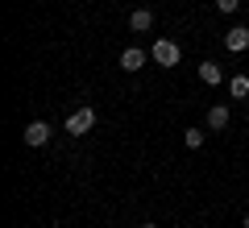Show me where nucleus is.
Listing matches in <instances>:
<instances>
[{"label":"nucleus","instance_id":"nucleus-1","mask_svg":"<svg viewBox=\"0 0 249 228\" xmlns=\"http://www.w3.org/2000/svg\"><path fill=\"white\" fill-rule=\"evenodd\" d=\"M91 124H96V108H75V112L67 116V133H71V137L91 133Z\"/></svg>","mask_w":249,"mask_h":228},{"label":"nucleus","instance_id":"nucleus-2","mask_svg":"<svg viewBox=\"0 0 249 228\" xmlns=\"http://www.w3.org/2000/svg\"><path fill=\"white\" fill-rule=\"evenodd\" d=\"M150 58L158 62V67H178V46L166 42V37H158V42H154V50H150Z\"/></svg>","mask_w":249,"mask_h":228},{"label":"nucleus","instance_id":"nucleus-3","mask_svg":"<svg viewBox=\"0 0 249 228\" xmlns=\"http://www.w3.org/2000/svg\"><path fill=\"white\" fill-rule=\"evenodd\" d=\"M50 141V124L46 121H29L25 124V145H46Z\"/></svg>","mask_w":249,"mask_h":228},{"label":"nucleus","instance_id":"nucleus-4","mask_svg":"<svg viewBox=\"0 0 249 228\" xmlns=\"http://www.w3.org/2000/svg\"><path fill=\"white\" fill-rule=\"evenodd\" d=\"M224 46H229L232 54H241V50H249V29H245V25H232L229 34H224Z\"/></svg>","mask_w":249,"mask_h":228},{"label":"nucleus","instance_id":"nucleus-5","mask_svg":"<svg viewBox=\"0 0 249 228\" xmlns=\"http://www.w3.org/2000/svg\"><path fill=\"white\" fill-rule=\"evenodd\" d=\"M145 58H150L145 50H137V46H129V50L121 54V67L129 70V75H133V70H142V67H145Z\"/></svg>","mask_w":249,"mask_h":228},{"label":"nucleus","instance_id":"nucleus-6","mask_svg":"<svg viewBox=\"0 0 249 228\" xmlns=\"http://www.w3.org/2000/svg\"><path fill=\"white\" fill-rule=\"evenodd\" d=\"M129 29H133V34H150V29H154V13H150V9H133Z\"/></svg>","mask_w":249,"mask_h":228},{"label":"nucleus","instance_id":"nucleus-7","mask_svg":"<svg viewBox=\"0 0 249 228\" xmlns=\"http://www.w3.org/2000/svg\"><path fill=\"white\" fill-rule=\"evenodd\" d=\"M199 79H204V83H212V88H216V83L224 79V70H220V62H199Z\"/></svg>","mask_w":249,"mask_h":228},{"label":"nucleus","instance_id":"nucleus-8","mask_svg":"<svg viewBox=\"0 0 249 228\" xmlns=\"http://www.w3.org/2000/svg\"><path fill=\"white\" fill-rule=\"evenodd\" d=\"M224 124H229V108L212 104V108H208V129H224Z\"/></svg>","mask_w":249,"mask_h":228},{"label":"nucleus","instance_id":"nucleus-9","mask_svg":"<svg viewBox=\"0 0 249 228\" xmlns=\"http://www.w3.org/2000/svg\"><path fill=\"white\" fill-rule=\"evenodd\" d=\"M229 91H232V100H245L249 96V75H237V79L229 83Z\"/></svg>","mask_w":249,"mask_h":228},{"label":"nucleus","instance_id":"nucleus-10","mask_svg":"<svg viewBox=\"0 0 249 228\" xmlns=\"http://www.w3.org/2000/svg\"><path fill=\"white\" fill-rule=\"evenodd\" d=\"M183 145L187 149H199V145H204V129H187L183 133Z\"/></svg>","mask_w":249,"mask_h":228},{"label":"nucleus","instance_id":"nucleus-11","mask_svg":"<svg viewBox=\"0 0 249 228\" xmlns=\"http://www.w3.org/2000/svg\"><path fill=\"white\" fill-rule=\"evenodd\" d=\"M216 9H220V13H237L241 0H216Z\"/></svg>","mask_w":249,"mask_h":228},{"label":"nucleus","instance_id":"nucleus-12","mask_svg":"<svg viewBox=\"0 0 249 228\" xmlns=\"http://www.w3.org/2000/svg\"><path fill=\"white\" fill-rule=\"evenodd\" d=\"M142 228H158V224H142Z\"/></svg>","mask_w":249,"mask_h":228},{"label":"nucleus","instance_id":"nucleus-13","mask_svg":"<svg viewBox=\"0 0 249 228\" xmlns=\"http://www.w3.org/2000/svg\"><path fill=\"white\" fill-rule=\"evenodd\" d=\"M245 228H249V216H245Z\"/></svg>","mask_w":249,"mask_h":228}]
</instances>
